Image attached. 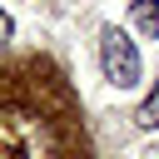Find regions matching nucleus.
I'll return each instance as SVG.
<instances>
[{
    "label": "nucleus",
    "mask_w": 159,
    "mask_h": 159,
    "mask_svg": "<svg viewBox=\"0 0 159 159\" xmlns=\"http://www.w3.org/2000/svg\"><path fill=\"white\" fill-rule=\"evenodd\" d=\"M0 159H89L80 104L50 60L0 70Z\"/></svg>",
    "instance_id": "obj_1"
},
{
    "label": "nucleus",
    "mask_w": 159,
    "mask_h": 159,
    "mask_svg": "<svg viewBox=\"0 0 159 159\" xmlns=\"http://www.w3.org/2000/svg\"><path fill=\"white\" fill-rule=\"evenodd\" d=\"M99 65H104V80L109 84H119V89H134L139 84V50H134V40L119 25H104L99 30Z\"/></svg>",
    "instance_id": "obj_2"
},
{
    "label": "nucleus",
    "mask_w": 159,
    "mask_h": 159,
    "mask_svg": "<svg viewBox=\"0 0 159 159\" xmlns=\"http://www.w3.org/2000/svg\"><path fill=\"white\" fill-rule=\"evenodd\" d=\"M129 20L144 40H159V0H129Z\"/></svg>",
    "instance_id": "obj_3"
},
{
    "label": "nucleus",
    "mask_w": 159,
    "mask_h": 159,
    "mask_svg": "<svg viewBox=\"0 0 159 159\" xmlns=\"http://www.w3.org/2000/svg\"><path fill=\"white\" fill-rule=\"evenodd\" d=\"M134 124H139V129H154V124H159V84H154V89L144 94V104L134 109Z\"/></svg>",
    "instance_id": "obj_4"
},
{
    "label": "nucleus",
    "mask_w": 159,
    "mask_h": 159,
    "mask_svg": "<svg viewBox=\"0 0 159 159\" xmlns=\"http://www.w3.org/2000/svg\"><path fill=\"white\" fill-rule=\"evenodd\" d=\"M10 30H15V25H10V15L0 10V50H5V40H10Z\"/></svg>",
    "instance_id": "obj_5"
}]
</instances>
